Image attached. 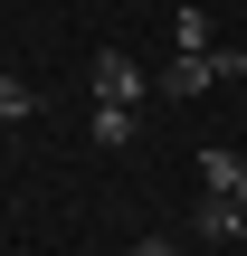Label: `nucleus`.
<instances>
[{
    "label": "nucleus",
    "instance_id": "nucleus-4",
    "mask_svg": "<svg viewBox=\"0 0 247 256\" xmlns=\"http://www.w3.org/2000/svg\"><path fill=\"white\" fill-rule=\"evenodd\" d=\"M171 48H219V28H209V10H171Z\"/></svg>",
    "mask_w": 247,
    "mask_h": 256
},
{
    "label": "nucleus",
    "instance_id": "nucleus-2",
    "mask_svg": "<svg viewBox=\"0 0 247 256\" xmlns=\"http://www.w3.org/2000/svg\"><path fill=\"white\" fill-rule=\"evenodd\" d=\"M95 104H143V66H133L124 48H105V57H95Z\"/></svg>",
    "mask_w": 247,
    "mask_h": 256
},
{
    "label": "nucleus",
    "instance_id": "nucleus-1",
    "mask_svg": "<svg viewBox=\"0 0 247 256\" xmlns=\"http://www.w3.org/2000/svg\"><path fill=\"white\" fill-rule=\"evenodd\" d=\"M152 86H162L171 104H190V95H209V86H219V57H209V48H171Z\"/></svg>",
    "mask_w": 247,
    "mask_h": 256
},
{
    "label": "nucleus",
    "instance_id": "nucleus-9",
    "mask_svg": "<svg viewBox=\"0 0 247 256\" xmlns=\"http://www.w3.org/2000/svg\"><path fill=\"white\" fill-rule=\"evenodd\" d=\"M238 228H247V200H238Z\"/></svg>",
    "mask_w": 247,
    "mask_h": 256
},
{
    "label": "nucleus",
    "instance_id": "nucleus-3",
    "mask_svg": "<svg viewBox=\"0 0 247 256\" xmlns=\"http://www.w3.org/2000/svg\"><path fill=\"white\" fill-rule=\"evenodd\" d=\"M200 180H209V200L238 209V200H247V152H219V142H209V152H200Z\"/></svg>",
    "mask_w": 247,
    "mask_h": 256
},
{
    "label": "nucleus",
    "instance_id": "nucleus-5",
    "mask_svg": "<svg viewBox=\"0 0 247 256\" xmlns=\"http://www.w3.org/2000/svg\"><path fill=\"white\" fill-rule=\"evenodd\" d=\"M95 142L124 152V142H133V104H95Z\"/></svg>",
    "mask_w": 247,
    "mask_h": 256
},
{
    "label": "nucleus",
    "instance_id": "nucleus-7",
    "mask_svg": "<svg viewBox=\"0 0 247 256\" xmlns=\"http://www.w3.org/2000/svg\"><path fill=\"white\" fill-rule=\"evenodd\" d=\"M200 228H209V238H238V209H228V200H209V190H200Z\"/></svg>",
    "mask_w": 247,
    "mask_h": 256
},
{
    "label": "nucleus",
    "instance_id": "nucleus-8",
    "mask_svg": "<svg viewBox=\"0 0 247 256\" xmlns=\"http://www.w3.org/2000/svg\"><path fill=\"white\" fill-rule=\"evenodd\" d=\"M133 256H181V247H171V238H143V247H133Z\"/></svg>",
    "mask_w": 247,
    "mask_h": 256
},
{
    "label": "nucleus",
    "instance_id": "nucleus-6",
    "mask_svg": "<svg viewBox=\"0 0 247 256\" xmlns=\"http://www.w3.org/2000/svg\"><path fill=\"white\" fill-rule=\"evenodd\" d=\"M29 114H38V95H29L19 76H0V124H29Z\"/></svg>",
    "mask_w": 247,
    "mask_h": 256
}]
</instances>
